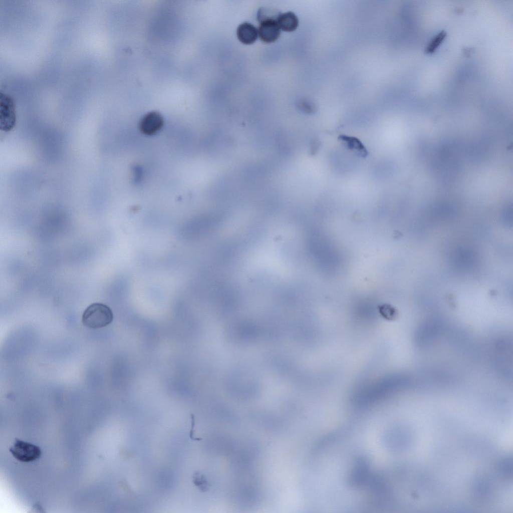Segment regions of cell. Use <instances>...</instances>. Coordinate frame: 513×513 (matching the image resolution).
<instances>
[{"instance_id": "obj_1", "label": "cell", "mask_w": 513, "mask_h": 513, "mask_svg": "<svg viewBox=\"0 0 513 513\" xmlns=\"http://www.w3.org/2000/svg\"><path fill=\"white\" fill-rule=\"evenodd\" d=\"M111 309L106 305L94 303L84 311L82 321L84 326L92 329H99L109 325L113 321Z\"/></svg>"}, {"instance_id": "obj_2", "label": "cell", "mask_w": 513, "mask_h": 513, "mask_svg": "<svg viewBox=\"0 0 513 513\" xmlns=\"http://www.w3.org/2000/svg\"><path fill=\"white\" fill-rule=\"evenodd\" d=\"M17 123L16 106L14 99L8 94L1 93L0 130L5 132L11 131Z\"/></svg>"}, {"instance_id": "obj_3", "label": "cell", "mask_w": 513, "mask_h": 513, "mask_svg": "<svg viewBox=\"0 0 513 513\" xmlns=\"http://www.w3.org/2000/svg\"><path fill=\"white\" fill-rule=\"evenodd\" d=\"M9 451L17 460L30 462L39 459L42 454L41 448L37 445L16 438Z\"/></svg>"}, {"instance_id": "obj_4", "label": "cell", "mask_w": 513, "mask_h": 513, "mask_svg": "<svg viewBox=\"0 0 513 513\" xmlns=\"http://www.w3.org/2000/svg\"><path fill=\"white\" fill-rule=\"evenodd\" d=\"M164 120L158 112L151 111L145 114L140 121V131L144 135L152 136L156 134L162 128Z\"/></svg>"}, {"instance_id": "obj_5", "label": "cell", "mask_w": 513, "mask_h": 513, "mask_svg": "<svg viewBox=\"0 0 513 513\" xmlns=\"http://www.w3.org/2000/svg\"><path fill=\"white\" fill-rule=\"evenodd\" d=\"M258 30V36L261 40L266 43L274 42L281 34V29L277 21H269L260 23Z\"/></svg>"}, {"instance_id": "obj_6", "label": "cell", "mask_w": 513, "mask_h": 513, "mask_svg": "<svg viewBox=\"0 0 513 513\" xmlns=\"http://www.w3.org/2000/svg\"><path fill=\"white\" fill-rule=\"evenodd\" d=\"M236 35L241 43L251 45L256 41L258 37V30L250 23H243L237 27Z\"/></svg>"}, {"instance_id": "obj_7", "label": "cell", "mask_w": 513, "mask_h": 513, "mask_svg": "<svg viewBox=\"0 0 513 513\" xmlns=\"http://www.w3.org/2000/svg\"><path fill=\"white\" fill-rule=\"evenodd\" d=\"M338 139L343 145L357 155L362 158L367 156L368 152L367 149L357 138L342 134L338 136Z\"/></svg>"}, {"instance_id": "obj_8", "label": "cell", "mask_w": 513, "mask_h": 513, "mask_svg": "<svg viewBox=\"0 0 513 513\" xmlns=\"http://www.w3.org/2000/svg\"><path fill=\"white\" fill-rule=\"evenodd\" d=\"M277 23L281 30L290 32L297 29L299 25V19L295 13L292 12H288L280 15Z\"/></svg>"}, {"instance_id": "obj_9", "label": "cell", "mask_w": 513, "mask_h": 513, "mask_svg": "<svg viewBox=\"0 0 513 513\" xmlns=\"http://www.w3.org/2000/svg\"><path fill=\"white\" fill-rule=\"evenodd\" d=\"M281 14V12L275 8L261 7L258 11L257 20L260 24L269 21L277 22Z\"/></svg>"}, {"instance_id": "obj_10", "label": "cell", "mask_w": 513, "mask_h": 513, "mask_svg": "<svg viewBox=\"0 0 513 513\" xmlns=\"http://www.w3.org/2000/svg\"><path fill=\"white\" fill-rule=\"evenodd\" d=\"M193 484L202 492L207 491L210 487V484L206 476L199 471H195L192 475Z\"/></svg>"}, {"instance_id": "obj_11", "label": "cell", "mask_w": 513, "mask_h": 513, "mask_svg": "<svg viewBox=\"0 0 513 513\" xmlns=\"http://www.w3.org/2000/svg\"><path fill=\"white\" fill-rule=\"evenodd\" d=\"M446 33L444 31L439 32L430 42L426 47L425 52L428 54L433 53L440 45L446 36Z\"/></svg>"}, {"instance_id": "obj_12", "label": "cell", "mask_w": 513, "mask_h": 513, "mask_svg": "<svg viewBox=\"0 0 513 513\" xmlns=\"http://www.w3.org/2000/svg\"><path fill=\"white\" fill-rule=\"evenodd\" d=\"M191 427L189 433V436L190 438L194 441H200L202 439L201 438L197 437L195 436V416L194 415L191 414Z\"/></svg>"}]
</instances>
